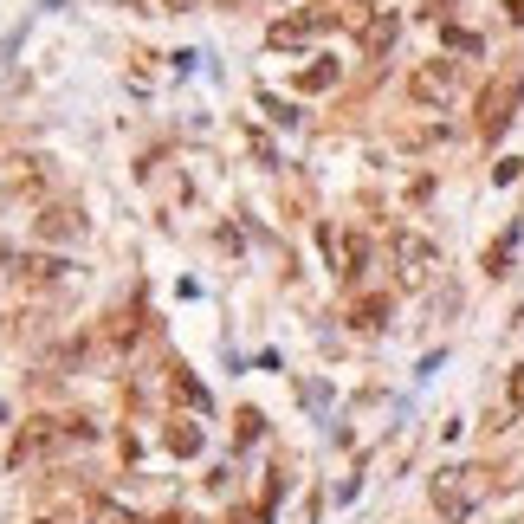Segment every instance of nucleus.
I'll return each instance as SVG.
<instances>
[{
  "instance_id": "obj_16",
  "label": "nucleus",
  "mask_w": 524,
  "mask_h": 524,
  "mask_svg": "<svg viewBox=\"0 0 524 524\" xmlns=\"http://www.w3.org/2000/svg\"><path fill=\"white\" fill-rule=\"evenodd\" d=\"M505 415H524V369H512V389H505Z\"/></svg>"
},
{
  "instance_id": "obj_13",
  "label": "nucleus",
  "mask_w": 524,
  "mask_h": 524,
  "mask_svg": "<svg viewBox=\"0 0 524 524\" xmlns=\"http://www.w3.org/2000/svg\"><path fill=\"white\" fill-rule=\"evenodd\" d=\"M175 395H182V402L195 408V415H208V395H201V382H188V369L175 376Z\"/></svg>"
},
{
  "instance_id": "obj_12",
  "label": "nucleus",
  "mask_w": 524,
  "mask_h": 524,
  "mask_svg": "<svg viewBox=\"0 0 524 524\" xmlns=\"http://www.w3.org/2000/svg\"><path fill=\"white\" fill-rule=\"evenodd\" d=\"M330 85H337V65L330 59H317L311 72H298V91H330Z\"/></svg>"
},
{
  "instance_id": "obj_7",
  "label": "nucleus",
  "mask_w": 524,
  "mask_h": 524,
  "mask_svg": "<svg viewBox=\"0 0 524 524\" xmlns=\"http://www.w3.org/2000/svg\"><path fill=\"white\" fill-rule=\"evenodd\" d=\"M460 479L466 473H440L434 479V505H440V518H453V524L473 512V486H460Z\"/></svg>"
},
{
  "instance_id": "obj_9",
  "label": "nucleus",
  "mask_w": 524,
  "mask_h": 524,
  "mask_svg": "<svg viewBox=\"0 0 524 524\" xmlns=\"http://www.w3.org/2000/svg\"><path fill=\"white\" fill-rule=\"evenodd\" d=\"M20 279H33V285H59V279H65V259L26 253V259H20Z\"/></svg>"
},
{
  "instance_id": "obj_4",
  "label": "nucleus",
  "mask_w": 524,
  "mask_h": 524,
  "mask_svg": "<svg viewBox=\"0 0 524 524\" xmlns=\"http://www.w3.org/2000/svg\"><path fill=\"white\" fill-rule=\"evenodd\" d=\"M389 253H395V266H402V279L408 285H427V272H434V240H421L415 227H395L389 233Z\"/></svg>"
},
{
  "instance_id": "obj_10",
  "label": "nucleus",
  "mask_w": 524,
  "mask_h": 524,
  "mask_svg": "<svg viewBox=\"0 0 524 524\" xmlns=\"http://www.w3.org/2000/svg\"><path fill=\"white\" fill-rule=\"evenodd\" d=\"M350 324H356V330H382V324H389V298H356V305H350Z\"/></svg>"
},
{
  "instance_id": "obj_6",
  "label": "nucleus",
  "mask_w": 524,
  "mask_h": 524,
  "mask_svg": "<svg viewBox=\"0 0 524 524\" xmlns=\"http://www.w3.org/2000/svg\"><path fill=\"white\" fill-rule=\"evenodd\" d=\"M33 240H46V246H72V240H85V214L78 208H46L33 220Z\"/></svg>"
},
{
  "instance_id": "obj_8",
  "label": "nucleus",
  "mask_w": 524,
  "mask_h": 524,
  "mask_svg": "<svg viewBox=\"0 0 524 524\" xmlns=\"http://www.w3.org/2000/svg\"><path fill=\"white\" fill-rule=\"evenodd\" d=\"M395 33H402V13H369V20H363V52H369V59H376V52H389Z\"/></svg>"
},
{
  "instance_id": "obj_18",
  "label": "nucleus",
  "mask_w": 524,
  "mask_h": 524,
  "mask_svg": "<svg viewBox=\"0 0 524 524\" xmlns=\"http://www.w3.org/2000/svg\"><path fill=\"white\" fill-rule=\"evenodd\" d=\"M512 20H518V26H524V0H512Z\"/></svg>"
},
{
  "instance_id": "obj_14",
  "label": "nucleus",
  "mask_w": 524,
  "mask_h": 524,
  "mask_svg": "<svg viewBox=\"0 0 524 524\" xmlns=\"http://www.w3.org/2000/svg\"><path fill=\"white\" fill-rule=\"evenodd\" d=\"M447 46L460 52V59H473V52H479V33H466V26H447Z\"/></svg>"
},
{
  "instance_id": "obj_5",
  "label": "nucleus",
  "mask_w": 524,
  "mask_h": 524,
  "mask_svg": "<svg viewBox=\"0 0 524 524\" xmlns=\"http://www.w3.org/2000/svg\"><path fill=\"white\" fill-rule=\"evenodd\" d=\"M324 26H337V7H311V13H298V20H272L266 46H305V39H317Z\"/></svg>"
},
{
  "instance_id": "obj_3",
  "label": "nucleus",
  "mask_w": 524,
  "mask_h": 524,
  "mask_svg": "<svg viewBox=\"0 0 524 524\" xmlns=\"http://www.w3.org/2000/svg\"><path fill=\"white\" fill-rule=\"evenodd\" d=\"M453 91H460V65L453 59H427V65L408 72V98L415 104H447Z\"/></svg>"
},
{
  "instance_id": "obj_2",
  "label": "nucleus",
  "mask_w": 524,
  "mask_h": 524,
  "mask_svg": "<svg viewBox=\"0 0 524 524\" xmlns=\"http://www.w3.org/2000/svg\"><path fill=\"white\" fill-rule=\"evenodd\" d=\"M78 440V427L72 421H46V415H33L20 427V440H13V460H39V453H59V447H72Z\"/></svg>"
},
{
  "instance_id": "obj_15",
  "label": "nucleus",
  "mask_w": 524,
  "mask_h": 524,
  "mask_svg": "<svg viewBox=\"0 0 524 524\" xmlns=\"http://www.w3.org/2000/svg\"><path fill=\"white\" fill-rule=\"evenodd\" d=\"M512 240H518V233H505V240L486 253V272H492V279H499V272H505V259H512Z\"/></svg>"
},
{
  "instance_id": "obj_17",
  "label": "nucleus",
  "mask_w": 524,
  "mask_h": 524,
  "mask_svg": "<svg viewBox=\"0 0 524 524\" xmlns=\"http://www.w3.org/2000/svg\"><path fill=\"white\" fill-rule=\"evenodd\" d=\"M253 440H259V415L246 408V415H240V447H253Z\"/></svg>"
},
{
  "instance_id": "obj_1",
  "label": "nucleus",
  "mask_w": 524,
  "mask_h": 524,
  "mask_svg": "<svg viewBox=\"0 0 524 524\" xmlns=\"http://www.w3.org/2000/svg\"><path fill=\"white\" fill-rule=\"evenodd\" d=\"M518 104H524V72H499L486 91H479V136H505L518 123Z\"/></svg>"
},
{
  "instance_id": "obj_11",
  "label": "nucleus",
  "mask_w": 524,
  "mask_h": 524,
  "mask_svg": "<svg viewBox=\"0 0 524 524\" xmlns=\"http://www.w3.org/2000/svg\"><path fill=\"white\" fill-rule=\"evenodd\" d=\"M169 447L182 453V460H195V453H201V427H195V421H175V427H169Z\"/></svg>"
},
{
  "instance_id": "obj_19",
  "label": "nucleus",
  "mask_w": 524,
  "mask_h": 524,
  "mask_svg": "<svg viewBox=\"0 0 524 524\" xmlns=\"http://www.w3.org/2000/svg\"><path fill=\"white\" fill-rule=\"evenodd\" d=\"M169 7H195V0H169Z\"/></svg>"
}]
</instances>
